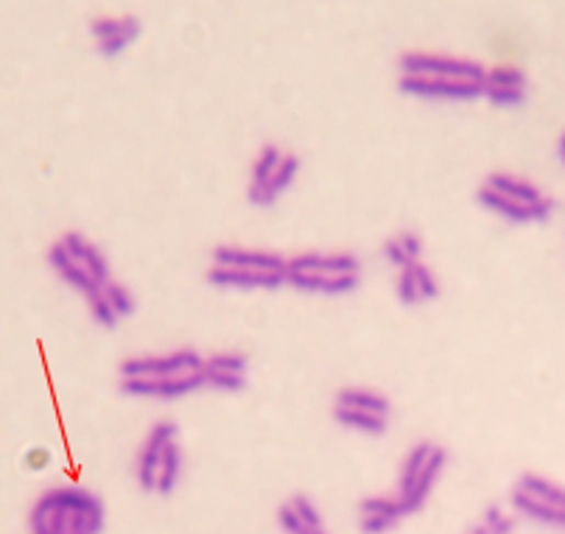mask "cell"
Masks as SVG:
<instances>
[{
  "instance_id": "14",
  "label": "cell",
  "mask_w": 565,
  "mask_h": 534,
  "mask_svg": "<svg viewBox=\"0 0 565 534\" xmlns=\"http://www.w3.org/2000/svg\"><path fill=\"white\" fill-rule=\"evenodd\" d=\"M527 93L529 79L518 65H496V68H487L485 101H490L493 106L510 110V106L523 104Z\"/></svg>"
},
{
  "instance_id": "4",
  "label": "cell",
  "mask_w": 565,
  "mask_h": 534,
  "mask_svg": "<svg viewBox=\"0 0 565 534\" xmlns=\"http://www.w3.org/2000/svg\"><path fill=\"white\" fill-rule=\"evenodd\" d=\"M32 534H101L104 501L84 487H54L29 512Z\"/></svg>"
},
{
  "instance_id": "9",
  "label": "cell",
  "mask_w": 565,
  "mask_h": 534,
  "mask_svg": "<svg viewBox=\"0 0 565 534\" xmlns=\"http://www.w3.org/2000/svg\"><path fill=\"white\" fill-rule=\"evenodd\" d=\"M448 467V451L440 442L422 440L406 454L404 467L398 476V501L404 507L406 515L420 512L429 503L431 492H434L437 481L442 479V473Z\"/></svg>"
},
{
  "instance_id": "22",
  "label": "cell",
  "mask_w": 565,
  "mask_h": 534,
  "mask_svg": "<svg viewBox=\"0 0 565 534\" xmlns=\"http://www.w3.org/2000/svg\"><path fill=\"white\" fill-rule=\"evenodd\" d=\"M557 149H560V160L565 162V132H563V135H560V144H557Z\"/></svg>"
},
{
  "instance_id": "21",
  "label": "cell",
  "mask_w": 565,
  "mask_h": 534,
  "mask_svg": "<svg viewBox=\"0 0 565 534\" xmlns=\"http://www.w3.org/2000/svg\"><path fill=\"white\" fill-rule=\"evenodd\" d=\"M467 534H493V532H490V529L485 526V523H476V526H473L471 532H467Z\"/></svg>"
},
{
  "instance_id": "20",
  "label": "cell",
  "mask_w": 565,
  "mask_h": 534,
  "mask_svg": "<svg viewBox=\"0 0 565 534\" xmlns=\"http://www.w3.org/2000/svg\"><path fill=\"white\" fill-rule=\"evenodd\" d=\"M482 523H485L493 534H512V529H516V521H512L510 512H504L498 503H490V507H487Z\"/></svg>"
},
{
  "instance_id": "7",
  "label": "cell",
  "mask_w": 565,
  "mask_h": 534,
  "mask_svg": "<svg viewBox=\"0 0 565 534\" xmlns=\"http://www.w3.org/2000/svg\"><path fill=\"white\" fill-rule=\"evenodd\" d=\"M476 196L478 205L498 213V216L510 218V221L516 224L546 221L554 211L552 196H546L534 182L516 174H501V171L487 177V180L478 185Z\"/></svg>"
},
{
  "instance_id": "8",
  "label": "cell",
  "mask_w": 565,
  "mask_h": 534,
  "mask_svg": "<svg viewBox=\"0 0 565 534\" xmlns=\"http://www.w3.org/2000/svg\"><path fill=\"white\" fill-rule=\"evenodd\" d=\"M182 476V447L177 423H157L146 434L137 456V485L155 496H168Z\"/></svg>"
},
{
  "instance_id": "13",
  "label": "cell",
  "mask_w": 565,
  "mask_h": 534,
  "mask_svg": "<svg viewBox=\"0 0 565 534\" xmlns=\"http://www.w3.org/2000/svg\"><path fill=\"white\" fill-rule=\"evenodd\" d=\"M90 34H93L99 54L112 59L137 43V37L144 34V23L135 14H106V18H95L90 23Z\"/></svg>"
},
{
  "instance_id": "15",
  "label": "cell",
  "mask_w": 565,
  "mask_h": 534,
  "mask_svg": "<svg viewBox=\"0 0 565 534\" xmlns=\"http://www.w3.org/2000/svg\"><path fill=\"white\" fill-rule=\"evenodd\" d=\"M440 294V280L431 272V266L426 263H411V266L400 269L398 280H395V297L406 308H417V305H426Z\"/></svg>"
},
{
  "instance_id": "5",
  "label": "cell",
  "mask_w": 565,
  "mask_h": 534,
  "mask_svg": "<svg viewBox=\"0 0 565 534\" xmlns=\"http://www.w3.org/2000/svg\"><path fill=\"white\" fill-rule=\"evenodd\" d=\"M48 263L70 288L88 299V305H99L104 299L106 286L112 283L110 263L104 252L81 232H65L59 241L50 243Z\"/></svg>"
},
{
  "instance_id": "6",
  "label": "cell",
  "mask_w": 565,
  "mask_h": 534,
  "mask_svg": "<svg viewBox=\"0 0 565 534\" xmlns=\"http://www.w3.org/2000/svg\"><path fill=\"white\" fill-rule=\"evenodd\" d=\"M361 283V261L353 252H303L289 261V286L308 294L342 297Z\"/></svg>"
},
{
  "instance_id": "19",
  "label": "cell",
  "mask_w": 565,
  "mask_h": 534,
  "mask_svg": "<svg viewBox=\"0 0 565 534\" xmlns=\"http://www.w3.org/2000/svg\"><path fill=\"white\" fill-rule=\"evenodd\" d=\"M384 258L389 266L400 269L411 266V263H420L422 261V238L417 232L404 230L398 236H392L389 241L384 243Z\"/></svg>"
},
{
  "instance_id": "1",
  "label": "cell",
  "mask_w": 565,
  "mask_h": 534,
  "mask_svg": "<svg viewBox=\"0 0 565 534\" xmlns=\"http://www.w3.org/2000/svg\"><path fill=\"white\" fill-rule=\"evenodd\" d=\"M487 68L476 59L411 50L400 59L398 84L406 95L440 101L485 99Z\"/></svg>"
},
{
  "instance_id": "18",
  "label": "cell",
  "mask_w": 565,
  "mask_h": 534,
  "mask_svg": "<svg viewBox=\"0 0 565 534\" xmlns=\"http://www.w3.org/2000/svg\"><path fill=\"white\" fill-rule=\"evenodd\" d=\"M404 507L398 498L373 496L359 503V529L361 534H386L398 526L404 518Z\"/></svg>"
},
{
  "instance_id": "23",
  "label": "cell",
  "mask_w": 565,
  "mask_h": 534,
  "mask_svg": "<svg viewBox=\"0 0 565 534\" xmlns=\"http://www.w3.org/2000/svg\"><path fill=\"white\" fill-rule=\"evenodd\" d=\"M314 534H325V532H314Z\"/></svg>"
},
{
  "instance_id": "17",
  "label": "cell",
  "mask_w": 565,
  "mask_h": 534,
  "mask_svg": "<svg viewBox=\"0 0 565 534\" xmlns=\"http://www.w3.org/2000/svg\"><path fill=\"white\" fill-rule=\"evenodd\" d=\"M278 526L286 534H314L325 532L323 512L305 492H294L289 501L278 507Z\"/></svg>"
},
{
  "instance_id": "10",
  "label": "cell",
  "mask_w": 565,
  "mask_h": 534,
  "mask_svg": "<svg viewBox=\"0 0 565 534\" xmlns=\"http://www.w3.org/2000/svg\"><path fill=\"white\" fill-rule=\"evenodd\" d=\"M300 174V157L294 151L280 149L269 144L252 162V177H249L247 196L256 207H272L274 202L294 185Z\"/></svg>"
},
{
  "instance_id": "11",
  "label": "cell",
  "mask_w": 565,
  "mask_h": 534,
  "mask_svg": "<svg viewBox=\"0 0 565 534\" xmlns=\"http://www.w3.org/2000/svg\"><path fill=\"white\" fill-rule=\"evenodd\" d=\"M334 420L344 429H353L359 434L378 436L389 429L392 404L386 395L366 386H350L336 395Z\"/></svg>"
},
{
  "instance_id": "12",
  "label": "cell",
  "mask_w": 565,
  "mask_h": 534,
  "mask_svg": "<svg viewBox=\"0 0 565 534\" xmlns=\"http://www.w3.org/2000/svg\"><path fill=\"white\" fill-rule=\"evenodd\" d=\"M512 507L532 521L565 529V487L554 485L543 476L523 473L518 485L512 487Z\"/></svg>"
},
{
  "instance_id": "16",
  "label": "cell",
  "mask_w": 565,
  "mask_h": 534,
  "mask_svg": "<svg viewBox=\"0 0 565 534\" xmlns=\"http://www.w3.org/2000/svg\"><path fill=\"white\" fill-rule=\"evenodd\" d=\"M249 359L244 353H213L205 359V386L218 391H241L247 386Z\"/></svg>"
},
{
  "instance_id": "3",
  "label": "cell",
  "mask_w": 565,
  "mask_h": 534,
  "mask_svg": "<svg viewBox=\"0 0 565 534\" xmlns=\"http://www.w3.org/2000/svg\"><path fill=\"white\" fill-rule=\"evenodd\" d=\"M207 283L238 292H272L289 283V261L269 249H249L222 243L211 252Z\"/></svg>"
},
{
  "instance_id": "2",
  "label": "cell",
  "mask_w": 565,
  "mask_h": 534,
  "mask_svg": "<svg viewBox=\"0 0 565 534\" xmlns=\"http://www.w3.org/2000/svg\"><path fill=\"white\" fill-rule=\"evenodd\" d=\"M121 391L129 398L180 400L205 386V355L174 350L166 355H132L121 361Z\"/></svg>"
}]
</instances>
